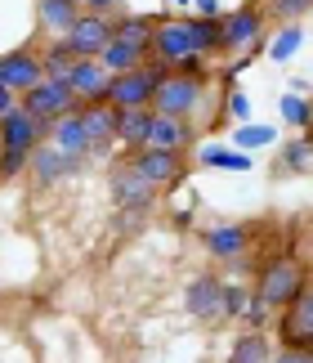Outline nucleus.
I'll return each instance as SVG.
<instances>
[{
    "mask_svg": "<svg viewBox=\"0 0 313 363\" xmlns=\"http://www.w3.org/2000/svg\"><path fill=\"white\" fill-rule=\"evenodd\" d=\"M76 113L85 121V135H90V157H112V148H117V108L112 104H81Z\"/></svg>",
    "mask_w": 313,
    "mask_h": 363,
    "instance_id": "ddd939ff",
    "label": "nucleus"
},
{
    "mask_svg": "<svg viewBox=\"0 0 313 363\" xmlns=\"http://www.w3.org/2000/svg\"><path fill=\"white\" fill-rule=\"evenodd\" d=\"M108 67L98 59H76L72 72H67V86H72L76 104H108Z\"/></svg>",
    "mask_w": 313,
    "mask_h": 363,
    "instance_id": "f3484780",
    "label": "nucleus"
},
{
    "mask_svg": "<svg viewBox=\"0 0 313 363\" xmlns=\"http://www.w3.org/2000/svg\"><path fill=\"white\" fill-rule=\"evenodd\" d=\"M273 363H313L309 350H287V345H278L273 350Z\"/></svg>",
    "mask_w": 313,
    "mask_h": 363,
    "instance_id": "4c0bfd02",
    "label": "nucleus"
},
{
    "mask_svg": "<svg viewBox=\"0 0 313 363\" xmlns=\"http://www.w3.org/2000/svg\"><path fill=\"white\" fill-rule=\"evenodd\" d=\"M63 45L72 50L76 59H98V54L112 45V18H108V13H90V9H85L76 18V27L63 36Z\"/></svg>",
    "mask_w": 313,
    "mask_h": 363,
    "instance_id": "9d476101",
    "label": "nucleus"
},
{
    "mask_svg": "<svg viewBox=\"0 0 313 363\" xmlns=\"http://www.w3.org/2000/svg\"><path fill=\"white\" fill-rule=\"evenodd\" d=\"M305 50V23H282L278 32H273V40H268V59L273 63H291L295 54Z\"/></svg>",
    "mask_w": 313,
    "mask_h": 363,
    "instance_id": "bb28decb",
    "label": "nucleus"
},
{
    "mask_svg": "<svg viewBox=\"0 0 313 363\" xmlns=\"http://www.w3.org/2000/svg\"><path fill=\"white\" fill-rule=\"evenodd\" d=\"M81 9H90V13H108L112 18V9H117V0H76Z\"/></svg>",
    "mask_w": 313,
    "mask_h": 363,
    "instance_id": "58836bf2",
    "label": "nucleus"
},
{
    "mask_svg": "<svg viewBox=\"0 0 313 363\" xmlns=\"http://www.w3.org/2000/svg\"><path fill=\"white\" fill-rule=\"evenodd\" d=\"M170 5H193V0H170Z\"/></svg>",
    "mask_w": 313,
    "mask_h": 363,
    "instance_id": "a19ab883",
    "label": "nucleus"
},
{
    "mask_svg": "<svg viewBox=\"0 0 313 363\" xmlns=\"http://www.w3.org/2000/svg\"><path fill=\"white\" fill-rule=\"evenodd\" d=\"M152 108H125V113H117V144L125 152H139L148 148V130H152Z\"/></svg>",
    "mask_w": 313,
    "mask_h": 363,
    "instance_id": "412c9836",
    "label": "nucleus"
},
{
    "mask_svg": "<svg viewBox=\"0 0 313 363\" xmlns=\"http://www.w3.org/2000/svg\"><path fill=\"white\" fill-rule=\"evenodd\" d=\"M278 113H282V125H291V130H300V135H309L313 130V99L309 94H282L278 99Z\"/></svg>",
    "mask_w": 313,
    "mask_h": 363,
    "instance_id": "cd10ccee",
    "label": "nucleus"
},
{
    "mask_svg": "<svg viewBox=\"0 0 313 363\" xmlns=\"http://www.w3.org/2000/svg\"><path fill=\"white\" fill-rule=\"evenodd\" d=\"M85 166H90V162L67 157V152H59V148L45 139V144L32 148V162H27V171H32L36 184H59V179H67V175H81Z\"/></svg>",
    "mask_w": 313,
    "mask_h": 363,
    "instance_id": "2eb2a0df",
    "label": "nucleus"
},
{
    "mask_svg": "<svg viewBox=\"0 0 313 363\" xmlns=\"http://www.w3.org/2000/svg\"><path fill=\"white\" fill-rule=\"evenodd\" d=\"M125 162H130L135 171L148 179V184H156V193H161V189H175L179 179L188 175V157H183V152H166V148H139V152H125Z\"/></svg>",
    "mask_w": 313,
    "mask_h": 363,
    "instance_id": "0eeeda50",
    "label": "nucleus"
},
{
    "mask_svg": "<svg viewBox=\"0 0 313 363\" xmlns=\"http://www.w3.org/2000/svg\"><path fill=\"white\" fill-rule=\"evenodd\" d=\"M206 86L210 81H202V77L170 72V81L156 90V99H152V113L156 117H175V121H193L197 113H202V104H206Z\"/></svg>",
    "mask_w": 313,
    "mask_h": 363,
    "instance_id": "39448f33",
    "label": "nucleus"
},
{
    "mask_svg": "<svg viewBox=\"0 0 313 363\" xmlns=\"http://www.w3.org/2000/svg\"><path fill=\"white\" fill-rule=\"evenodd\" d=\"M273 332H241L229 345V363H273Z\"/></svg>",
    "mask_w": 313,
    "mask_h": 363,
    "instance_id": "b1692460",
    "label": "nucleus"
},
{
    "mask_svg": "<svg viewBox=\"0 0 313 363\" xmlns=\"http://www.w3.org/2000/svg\"><path fill=\"white\" fill-rule=\"evenodd\" d=\"M13 108H18V94L0 86V117H5V113H13Z\"/></svg>",
    "mask_w": 313,
    "mask_h": 363,
    "instance_id": "ea45409f",
    "label": "nucleus"
},
{
    "mask_svg": "<svg viewBox=\"0 0 313 363\" xmlns=\"http://www.w3.org/2000/svg\"><path fill=\"white\" fill-rule=\"evenodd\" d=\"M273 332H278V345L313 354V283L300 291V301H291L287 310L278 314V328Z\"/></svg>",
    "mask_w": 313,
    "mask_h": 363,
    "instance_id": "6e6552de",
    "label": "nucleus"
},
{
    "mask_svg": "<svg viewBox=\"0 0 313 363\" xmlns=\"http://www.w3.org/2000/svg\"><path fill=\"white\" fill-rule=\"evenodd\" d=\"M220 287H224L220 274H210V269L193 274L188 287H183V310L193 318H202V323H220Z\"/></svg>",
    "mask_w": 313,
    "mask_h": 363,
    "instance_id": "4468645a",
    "label": "nucleus"
},
{
    "mask_svg": "<svg viewBox=\"0 0 313 363\" xmlns=\"http://www.w3.org/2000/svg\"><path fill=\"white\" fill-rule=\"evenodd\" d=\"M202 247H206L210 260H241L251 251V225H241V220H224V225L202 233Z\"/></svg>",
    "mask_w": 313,
    "mask_h": 363,
    "instance_id": "dca6fc26",
    "label": "nucleus"
},
{
    "mask_svg": "<svg viewBox=\"0 0 313 363\" xmlns=\"http://www.w3.org/2000/svg\"><path fill=\"white\" fill-rule=\"evenodd\" d=\"M72 63H76V54L63 45V40H50L45 54H40V72H45L50 81H67V72H72Z\"/></svg>",
    "mask_w": 313,
    "mask_h": 363,
    "instance_id": "7c9ffc66",
    "label": "nucleus"
},
{
    "mask_svg": "<svg viewBox=\"0 0 313 363\" xmlns=\"http://www.w3.org/2000/svg\"><path fill=\"white\" fill-rule=\"evenodd\" d=\"M193 18H224L220 0H193Z\"/></svg>",
    "mask_w": 313,
    "mask_h": 363,
    "instance_id": "e433bc0d",
    "label": "nucleus"
},
{
    "mask_svg": "<svg viewBox=\"0 0 313 363\" xmlns=\"http://www.w3.org/2000/svg\"><path fill=\"white\" fill-rule=\"evenodd\" d=\"M309 283H313V278H309V264H305L300 256H273V260L260 269V278H255L251 291H260L268 310L282 314L291 301H300V291H305Z\"/></svg>",
    "mask_w": 313,
    "mask_h": 363,
    "instance_id": "f03ea898",
    "label": "nucleus"
},
{
    "mask_svg": "<svg viewBox=\"0 0 313 363\" xmlns=\"http://www.w3.org/2000/svg\"><path fill=\"white\" fill-rule=\"evenodd\" d=\"M152 32H156V18H152V13H130V9H121L117 18H112V40L144 50L148 59H152Z\"/></svg>",
    "mask_w": 313,
    "mask_h": 363,
    "instance_id": "6ab92c4d",
    "label": "nucleus"
},
{
    "mask_svg": "<svg viewBox=\"0 0 313 363\" xmlns=\"http://www.w3.org/2000/svg\"><path fill=\"white\" fill-rule=\"evenodd\" d=\"M188 36H193V54H197V59L224 54V18H193V13H188Z\"/></svg>",
    "mask_w": 313,
    "mask_h": 363,
    "instance_id": "393cba45",
    "label": "nucleus"
},
{
    "mask_svg": "<svg viewBox=\"0 0 313 363\" xmlns=\"http://www.w3.org/2000/svg\"><path fill=\"white\" fill-rule=\"evenodd\" d=\"M170 72H175V67H166L161 59L139 63L135 72H121V77L108 81V104L117 108V113H125V108H152L156 90L170 81Z\"/></svg>",
    "mask_w": 313,
    "mask_h": 363,
    "instance_id": "7ed1b4c3",
    "label": "nucleus"
},
{
    "mask_svg": "<svg viewBox=\"0 0 313 363\" xmlns=\"http://www.w3.org/2000/svg\"><path fill=\"white\" fill-rule=\"evenodd\" d=\"M0 152H5V148H0Z\"/></svg>",
    "mask_w": 313,
    "mask_h": 363,
    "instance_id": "37998d69",
    "label": "nucleus"
},
{
    "mask_svg": "<svg viewBox=\"0 0 313 363\" xmlns=\"http://www.w3.org/2000/svg\"><path fill=\"white\" fill-rule=\"evenodd\" d=\"M148 148H166V152H188V148H197V121L152 117V130H148Z\"/></svg>",
    "mask_w": 313,
    "mask_h": 363,
    "instance_id": "a211bd4d",
    "label": "nucleus"
},
{
    "mask_svg": "<svg viewBox=\"0 0 313 363\" xmlns=\"http://www.w3.org/2000/svg\"><path fill=\"white\" fill-rule=\"evenodd\" d=\"M229 144H233V148H241V152H251V148H278V125H273V121H251V125H237Z\"/></svg>",
    "mask_w": 313,
    "mask_h": 363,
    "instance_id": "c85d7f7f",
    "label": "nucleus"
},
{
    "mask_svg": "<svg viewBox=\"0 0 313 363\" xmlns=\"http://www.w3.org/2000/svg\"><path fill=\"white\" fill-rule=\"evenodd\" d=\"M309 135H313V130H309Z\"/></svg>",
    "mask_w": 313,
    "mask_h": 363,
    "instance_id": "c03bdc74",
    "label": "nucleus"
},
{
    "mask_svg": "<svg viewBox=\"0 0 313 363\" xmlns=\"http://www.w3.org/2000/svg\"><path fill=\"white\" fill-rule=\"evenodd\" d=\"M81 13H85V9L76 5V0H36V18H40V27H45L50 36H59V40L76 27Z\"/></svg>",
    "mask_w": 313,
    "mask_h": 363,
    "instance_id": "5701e85b",
    "label": "nucleus"
},
{
    "mask_svg": "<svg viewBox=\"0 0 313 363\" xmlns=\"http://www.w3.org/2000/svg\"><path fill=\"white\" fill-rule=\"evenodd\" d=\"M224 113H229L237 125H251V99L241 90H229V99H224Z\"/></svg>",
    "mask_w": 313,
    "mask_h": 363,
    "instance_id": "c9c22d12",
    "label": "nucleus"
},
{
    "mask_svg": "<svg viewBox=\"0 0 313 363\" xmlns=\"http://www.w3.org/2000/svg\"><path fill=\"white\" fill-rule=\"evenodd\" d=\"M246 296H251V287H241V283H229L224 278V287H220V318H241V310H246Z\"/></svg>",
    "mask_w": 313,
    "mask_h": 363,
    "instance_id": "2f4dec72",
    "label": "nucleus"
},
{
    "mask_svg": "<svg viewBox=\"0 0 313 363\" xmlns=\"http://www.w3.org/2000/svg\"><path fill=\"white\" fill-rule=\"evenodd\" d=\"M50 144L67 152V157H81V162H90V135H85V121L81 113L72 117H63V121H54V130H50Z\"/></svg>",
    "mask_w": 313,
    "mask_h": 363,
    "instance_id": "4be33fe9",
    "label": "nucleus"
},
{
    "mask_svg": "<svg viewBox=\"0 0 313 363\" xmlns=\"http://www.w3.org/2000/svg\"><path fill=\"white\" fill-rule=\"evenodd\" d=\"M305 13H313V0H264V18H278V23H300Z\"/></svg>",
    "mask_w": 313,
    "mask_h": 363,
    "instance_id": "473e14b6",
    "label": "nucleus"
},
{
    "mask_svg": "<svg viewBox=\"0 0 313 363\" xmlns=\"http://www.w3.org/2000/svg\"><path fill=\"white\" fill-rule=\"evenodd\" d=\"M152 59H161L166 67H179L183 59H193V36H188V18H170L161 13L152 32Z\"/></svg>",
    "mask_w": 313,
    "mask_h": 363,
    "instance_id": "9b49d317",
    "label": "nucleus"
},
{
    "mask_svg": "<svg viewBox=\"0 0 313 363\" xmlns=\"http://www.w3.org/2000/svg\"><path fill=\"white\" fill-rule=\"evenodd\" d=\"M309 99H313V90H309Z\"/></svg>",
    "mask_w": 313,
    "mask_h": 363,
    "instance_id": "79ce46f5",
    "label": "nucleus"
},
{
    "mask_svg": "<svg viewBox=\"0 0 313 363\" xmlns=\"http://www.w3.org/2000/svg\"><path fill=\"white\" fill-rule=\"evenodd\" d=\"M18 108H23L27 117H36L40 125H54V121L72 117L81 104H76V94H72V86H67V81H50V77H45L40 86H32V90L23 94Z\"/></svg>",
    "mask_w": 313,
    "mask_h": 363,
    "instance_id": "423d86ee",
    "label": "nucleus"
},
{
    "mask_svg": "<svg viewBox=\"0 0 313 363\" xmlns=\"http://www.w3.org/2000/svg\"><path fill=\"white\" fill-rule=\"evenodd\" d=\"M313 166V135H295L287 144H278V171L282 175H305Z\"/></svg>",
    "mask_w": 313,
    "mask_h": 363,
    "instance_id": "a878e982",
    "label": "nucleus"
},
{
    "mask_svg": "<svg viewBox=\"0 0 313 363\" xmlns=\"http://www.w3.org/2000/svg\"><path fill=\"white\" fill-rule=\"evenodd\" d=\"M54 125H40L36 117H27L23 108H13V113L0 117V179H13L27 171V162H32V148L45 144Z\"/></svg>",
    "mask_w": 313,
    "mask_h": 363,
    "instance_id": "f257e3e1",
    "label": "nucleus"
},
{
    "mask_svg": "<svg viewBox=\"0 0 313 363\" xmlns=\"http://www.w3.org/2000/svg\"><path fill=\"white\" fill-rule=\"evenodd\" d=\"M108 198H112L117 211H121V206H156V184H148V179L121 157L108 171Z\"/></svg>",
    "mask_w": 313,
    "mask_h": 363,
    "instance_id": "1a4fd4ad",
    "label": "nucleus"
},
{
    "mask_svg": "<svg viewBox=\"0 0 313 363\" xmlns=\"http://www.w3.org/2000/svg\"><path fill=\"white\" fill-rule=\"evenodd\" d=\"M268 50V18L260 5H237L224 13V54L229 59H255Z\"/></svg>",
    "mask_w": 313,
    "mask_h": 363,
    "instance_id": "20e7f679",
    "label": "nucleus"
},
{
    "mask_svg": "<svg viewBox=\"0 0 313 363\" xmlns=\"http://www.w3.org/2000/svg\"><path fill=\"white\" fill-rule=\"evenodd\" d=\"M197 166H206V171H251L255 157L251 152H241L233 144H220V139H206V144H197Z\"/></svg>",
    "mask_w": 313,
    "mask_h": 363,
    "instance_id": "aec40b11",
    "label": "nucleus"
},
{
    "mask_svg": "<svg viewBox=\"0 0 313 363\" xmlns=\"http://www.w3.org/2000/svg\"><path fill=\"white\" fill-rule=\"evenodd\" d=\"M268 318H273V310L264 305L260 291H251V296H246V310H241V323H246V332H268Z\"/></svg>",
    "mask_w": 313,
    "mask_h": 363,
    "instance_id": "72a5a7b5",
    "label": "nucleus"
},
{
    "mask_svg": "<svg viewBox=\"0 0 313 363\" xmlns=\"http://www.w3.org/2000/svg\"><path fill=\"white\" fill-rule=\"evenodd\" d=\"M45 81V72H40V54L36 50H9V54H0V86L13 90L23 99L32 86H40Z\"/></svg>",
    "mask_w": 313,
    "mask_h": 363,
    "instance_id": "f8f14e48",
    "label": "nucleus"
},
{
    "mask_svg": "<svg viewBox=\"0 0 313 363\" xmlns=\"http://www.w3.org/2000/svg\"><path fill=\"white\" fill-rule=\"evenodd\" d=\"M148 216H152V206H121V211L112 216V225H117V233H139L148 225Z\"/></svg>",
    "mask_w": 313,
    "mask_h": 363,
    "instance_id": "f704fd0d",
    "label": "nucleus"
},
{
    "mask_svg": "<svg viewBox=\"0 0 313 363\" xmlns=\"http://www.w3.org/2000/svg\"><path fill=\"white\" fill-rule=\"evenodd\" d=\"M98 63L108 67V77H121V72H135L139 63H148V54L135 50V45H121V40H112V45L98 54Z\"/></svg>",
    "mask_w": 313,
    "mask_h": 363,
    "instance_id": "c756f323",
    "label": "nucleus"
}]
</instances>
